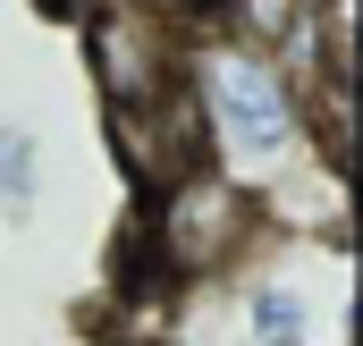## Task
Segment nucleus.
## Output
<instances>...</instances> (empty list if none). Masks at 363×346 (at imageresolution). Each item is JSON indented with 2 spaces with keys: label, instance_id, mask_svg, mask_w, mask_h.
I'll return each instance as SVG.
<instances>
[{
  "label": "nucleus",
  "instance_id": "7ed1b4c3",
  "mask_svg": "<svg viewBox=\"0 0 363 346\" xmlns=\"http://www.w3.org/2000/svg\"><path fill=\"white\" fill-rule=\"evenodd\" d=\"M186 26H169L161 9L144 0H110L101 17L85 26V68L101 110H161L186 93Z\"/></svg>",
  "mask_w": 363,
  "mask_h": 346
},
{
  "label": "nucleus",
  "instance_id": "39448f33",
  "mask_svg": "<svg viewBox=\"0 0 363 346\" xmlns=\"http://www.w3.org/2000/svg\"><path fill=\"white\" fill-rule=\"evenodd\" d=\"M34 194H43V144H34V127H9L0 118V203L26 211Z\"/></svg>",
  "mask_w": 363,
  "mask_h": 346
},
{
  "label": "nucleus",
  "instance_id": "20e7f679",
  "mask_svg": "<svg viewBox=\"0 0 363 346\" xmlns=\"http://www.w3.org/2000/svg\"><path fill=\"white\" fill-rule=\"evenodd\" d=\"M245 346H313V296L296 279H254L245 287Z\"/></svg>",
  "mask_w": 363,
  "mask_h": 346
},
{
  "label": "nucleus",
  "instance_id": "423d86ee",
  "mask_svg": "<svg viewBox=\"0 0 363 346\" xmlns=\"http://www.w3.org/2000/svg\"><path fill=\"white\" fill-rule=\"evenodd\" d=\"M144 9H161L169 26H186V34H203V26L220 17V0H144Z\"/></svg>",
  "mask_w": 363,
  "mask_h": 346
},
{
  "label": "nucleus",
  "instance_id": "f03ea898",
  "mask_svg": "<svg viewBox=\"0 0 363 346\" xmlns=\"http://www.w3.org/2000/svg\"><path fill=\"white\" fill-rule=\"evenodd\" d=\"M271 237V194H254L245 177L211 169V161H194L178 169L169 186H152L144 203H135V228H127V270H144L152 287H220V279H237L254 245Z\"/></svg>",
  "mask_w": 363,
  "mask_h": 346
},
{
  "label": "nucleus",
  "instance_id": "f257e3e1",
  "mask_svg": "<svg viewBox=\"0 0 363 346\" xmlns=\"http://www.w3.org/2000/svg\"><path fill=\"white\" fill-rule=\"evenodd\" d=\"M186 101H194V127H203V161L245 177L254 194L287 186V169L313 161V118H304L296 77L262 51L211 34V26L186 43Z\"/></svg>",
  "mask_w": 363,
  "mask_h": 346
},
{
  "label": "nucleus",
  "instance_id": "0eeeda50",
  "mask_svg": "<svg viewBox=\"0 0 363 346\" xmlns=\"http://www.w3.org/2000/svg\"><path fill=\"white\" fill-rule=\"evenodd\" d=\"M34 9H43L51 26H77V34H85V26L101 17V9H110V0H34Z\"/></svg>",
  "mask_w": 363,
  "mask_h": 346
},
{
  "label": "nucleus",
  "instance_id": "6e6552de",
  "mask_svg": "<svg viewBox=\"0 0 363 346\" xmlns=\"http://www.w3.org/2000/svg\"><path fill=\"white\" fill-rule=\"evenodd\" d=\"M110 346H135V338H110Z\"/></svg>",
  "mask_w": 363,
  "mask_h": 346
}]
</instances>
